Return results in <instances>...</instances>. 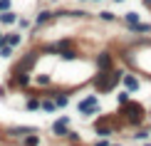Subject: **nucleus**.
Returning a JSON list of instances; mask_svg holds the SVG:
<instances>
[{"mask_svg":"<svg viewBox=\"0 0 151 146\" xmlns=\"http://www.w3.org/2000/svg\"><path fill=\"white\" fill-rule=\"evenodd\" d=\"M124 77V72H119V69H111V72H102L97 79H94V87H97L99 92H111L114 87L119 84V79Z\"/></svg>","mask_w":151,"mask_h":146,"instance_id":"f257e3e1","label":"nucleus"},{"mask_svg":"<svg viewBox=\"0 0 151 146\" xmlns=\"http://www.w3.org/2000/svg\"><path fill=\"white\" fill-rule=\"evenodd\" d=\"M124 114H127V119L131 124H141L144 122V106L134 104V101H127V104H124Z\"/></svg>","mask_w":151,"mask_h":146,"instance_id":"f03ea898","label":"nucleus"},{"mask_svg":"<svg viewBox=\"0 0 151 146\" xmlns=\"http://www.w3.org/2000/svg\"><path fill=\"white\" fill-rule=\"evenodd\" d=\"M97 106H99V99L92 94V97H87V99H82V101H79L77 109H79L82 114H92V111H97Z\"/></svg>","mask_w":151,"mask_h":146,"instance_id":"7ed1b4c3","label":"nucleus"},{"mask_svg":"<svg viewBox=\"0 0 151 146\" xmlns=\"http://www.w3.org/2000/svg\"><path fill=\"white\" fill-rule=\"evenodd\" d=\"M35 57H37V52H30V55L25 57L22 62H17V65H15V69H12V74H20V72H27V69H30V67L35 65Z\"/></svg>","mask_w":151,"mask_h":146,"instance_id":"20e7f679","label":"nucleus"},{"mask_svg":"<svg viewBox=\"0 0 151 146\" xmlns=\"http://www.w3.org/2000/svg\"><path fill=\"white\" fill-rule=\"evenodd\" d=\"M52 129H55V134H57V136H67V134H70V131H67V119L65 117H62L60 122H55Z\"/></svg>","mask_w":151,"mask_h":146,"instance_id":"39448f33","label":"nucleus"},{"mask_svg":"<svg viewBox=\"0 0 151 146\" xmlns=\"http://www.w3.org/2000/svg\"><path fill=\"white\" fill-rule=\"evenodd\" d=\"M32 126H15V129H10V136H25V134H32Z\"/></svg>","mask_w":151,"mask_h":146,"instance_id":"423d86ee","label":"nucleus"},{"mask_svg":"<svg viewBox=\"0 0 151 146\" xmlns=\"http://www.w3.org/2000/svg\"><path fill=\"white\" fill-rule=\"evenodd\" d=\"M97 65H99V69H109V65H111L109 55H106V52H102V55L97 57Z\"/></svg>","mask_w":151,"mask_h":146,"instance_id":"0eeeda50","label":"nucleus"},{"mask_svg":"<svg viewBox=\"0 0 151 146\" xmlns=\"http://www.w3.org/2000/svg\"><path fill=\"white\" fill-rule=\"evenodd\" d=\"M0 22H5V25H10V22H15V12H10V10H5L3 15H0Z\"/></svg>","mask_w":151,"mask_h":146,"instance_id":"6e6552de","label":"nucleus"},{"mask_svg":"<svg viewBox=\"0 0 151 146\" xmlns=\"http://www.w3.org/2000/svg\"><path fill=\"white\" fill-rule=\"evenodd\" d=\"M131 30H134V32H151V25H141V22H134V25H131Z\"/></svg>","mask_w":151,"mask_h":146,"instance_id":"1a4fd4ad","label":"nucleus"},{"mask_svg":"<svg viewBox=\"0 0 151 146\" xmlns=\"http://www.w3.org/2000/svg\"><path fill=\"white\" fill-rule=\"evenodd\" d=\"M124 82H127V87H129V89H139V82L131 77V74H124Z\"/></svg>","mask_w":151,"mask_h":146,"instance_id":"9d476101","label":"nucleus"},{"mask_svg":"<svg viewBox=\"0 0 151 146\" xmlns=\"http://www.w3.org/2000/svg\"><path fill=\"white\" fill-rule=\"evenodd\" d=\"M37 141H40V139H37V134H32V136L25 139V144H22V146H37Z\"/></svg>","mask_w":151,"mask_h":146,"instance_id":"9b49d317","label":"nucleus"},{"mask_svg":"<svg viewBox=\"0 0 151 146\" xmlns=\"http://www.w3.org/2000/svg\"><path fill=\"white\" fill-rule=\"evenodd\" d=\"M50 17H52V15H50V12H47V10H42V12H40V15H37V25H40V22H47V20H50Z\"/></svg>","mask_w":151,"mask_h":146,"instance_id":"f8f14e48","label":"nucleus"},{"mask_svg":"<svg viewBox=\"0 0 151 146\" xmlns=\"http://www.w3.org/2000/svg\"><path fill=\"white\" fill-rule=\"evenodd\" d=\"M62 57H65V60H74L77 52H74V50H62Z\"/></svg>","mask_w":151,"mask_h":146,"instance_id":"ddd939ff","label":"nucleus"},{"mask_svg":"<svg viewBox=\"0 0 151 146\" xmlns=\"http://www.w3.org/2000/svg\"><path fill=\"white\" fill-rule=\"evenodd\" d=\"M0 55H3V57H10V55H12V45H5V47H0Z\"/></svg>","mask_w":151,"mask_h":146,"instance_id":"4468645a","label":"nucleus"},{"mask_svg":"<svg viewBox=\"0 0 151 146\" xmlns=\"http://www.w3.org/2000/svg\"><path fill=\"white\" fill-rule=\"evenodd\" d=\"M127 20L134 25V22H139V15H136V12H127Z\"/></svg>","mask_w":151,"mask_h":146,"instance_id":"2eb2a0df","label":"nucleus"},{"mask_svg":"<svg viewBox=\"0 0 151 146\" xmlns=\"http://www.w3.org/2000/svg\"><path fill=\"white\" fill-rule=\"evenodd\" d=\"M42 106H45V109H47V111H52V109H55V106H57V101H42Z\"/></svg>","mask_w":151,"mask_h":146,"instance_id":"dca6fc26","label":"nucleus"},{"mask_svg":"<svg viewBox=\"0 0 151 146\" xmlns=\"http://www.w3.org/2000/svg\"><path fill=\"white\" fill-rule=\"evenodd\" d=\"M17 42H20V35H10L8 37V45H17Z\"/></svg>","mask_w":151,"mask_h":146,"instance_id":"f3484780","label":"nucleus"},{"mask_svg":"<svg viewBox=\"0 0 151 146\" xmlns=\"http://www.w3.org/2000/svg\"><path fill=\"white\" fill-rule=\"evenodd\" d=\"M37 106H40V99H30L27 101V109H37Z\"/></svg>","mask_w":151,"mask_h":146,"instance_id":"a211bd4d","label":"nucleus"},{"mask_svg":"<svg viewBox=\"0 0 151 146\" xmlns=\"http://www.w3.org/2000/svg\"><path fill=\"white\" fill-rule=\"evenodd\" d=\"M116 99H119V104H122V106H124V104H127V101H129V97H127V92H122V94H119Z\"/></svg>","mask_w":151,"mask_h":146,"instance_id":"6ab92c4d","label":"nucleus"},{"mask_svg":"<svg viewBox=\"0 0 151 146\" xmlns=\"http://www.w3.org/2000/svg\"><path fill=\"white\" fill-rule=\"evenodd\" d=\"M8 8H10V0H0V10L5 12V10H8Z\"/></svg>","mask_w":151,"mask_h":146,"instance_id":"aec40b11","label":"nucleus"},{"mask_svg":"<svg viewBox=\"0 0 151 146\" xmlns=\"http://www.w3.org/2000/svg\"><path fill=\"white\" fill-rule=\"evenodd\" d=\"M37 82H40V84H47L50 77H47V74H40V77H37Z\"/></svg>","mask_w":151,"mask_h":146,"instance_id":"412c9836","label":"nucleus"},{"mask_svg":"<svg viewBox=\"0 0 151 146\" xmlns=\"http://www.w3.org/2000/svg\"><path fill=\"white\" fill-rule=\"evenodd\" d=\"M55 101H57V106H65V104H67V97H57Z\"/></svg>","mask_w":151,"mask_h":146,"instance_id":"4be33fe9","label":"nucleus"},{"mask_svg":"<svg viewBox=\"0 0 151 146\" xmlns=\"http://www.w3.org/2000/svg\"><path fill=\"white\" fill-rule=\"evenodd\" d=\"M97 146H109V144H106V141H97Z\"/></svg>","mask_w":151,"mask_h":146,"instance_id":"5701e85b","label":"nucleus"},{"mask_svg":"<svg viewBox=\"0 0 151 146\" xmlns=\"http://www.w3.org/2000/svg\"><path fill=\"white\" fill-rule=\"evenodd\" d=\"M3 40H5V37H3V35H0V45H3Z\"/></svg>","mask_w":151,"mask_h":146,"instance_id":"b1692460","label":"nucleus"},{"mask_svg":"<svg viewBox=\"0 0 151 146\" xmlns=\"http://www.w3.org/2000/svg\"><path fill=\"white\" fill-rule=\"evenodd\" d=\"M116 3H122V0H116Z\"/></svg>","mask_w":151,"mask_h":146,"instance_id":"393cba45","label":"nucleus"}]
</instances>
